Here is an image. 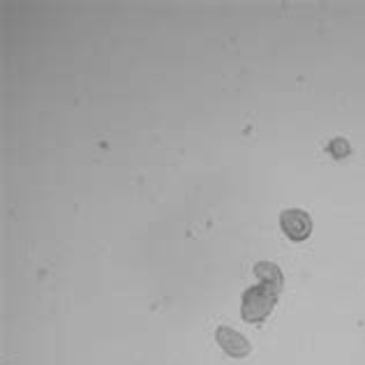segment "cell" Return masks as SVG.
Instances as JSON below:
<instances>
[{
    "instance_id": "1",
    "label": "cell",
    "mask_w": 365,
    "mask_h": 365,
    "mask_svg": "<svg viewBox=\"0 0 365 365\" xmlns=\"http://www.w3.org/2000/svg\"><path fill=\"white\" fill-rule=\"evenodd\" d=\"M255 273L259 277V284L245 289L243 307H241V314L247 324H262L266 317L273 312V307L277 299H280V292L284 287L280 268L271 262L255 264Z\"/></svg>"
},
{
    "instance_id": "4",
    "label": "cell",
    "mask_w": 365,
    "mask_h": 365,
    "mask_svg": "<svg viewBox=\"0 0 365 365\" xmlns=\"http://www.w3.org/2000/svg\"><path fill=\"white\" fill-rule=\"evenodd\" d=\"M349 143H347V139H333L331 143H329V153L335 158V160H342V158H347L349 155Z\"/></svg>"
},
{
    "instance_id": "2",
    "label": "cell",
    "mask_w": 365,
    "mask_h": 365,
    "mask_svg": "<svg viewBox=\"0 0 365 365\" xmlns=\"http://www.w3.org/2000/svg\"><path fill=\"white\" fill-rule=\"evenodd\" d=\"M280 227H282L284 236L289 238V241H294V243H301V241H305V238H310V234H312L310 215H307L305 210H299V208L282 210Z\"/></svg>"
},
{
    "instance_id": "3",
    "label": "cell",
    "mask_w": 365,
    "mask_h": 365,
    "mask_svg": "<svg viewBox=\"0 0 365 365\" xmlns=\"http://www.w3.org/2000/svg\"><path fill=\"white\" fill-rule=\"evenodd\" d=\"M215 338H217L220 347H222V351L229 354V356H234V359H243L252 351V344H250L241 333L229 329V326H220V329L215 331Z\"/></svg>"
}]
</instances>
